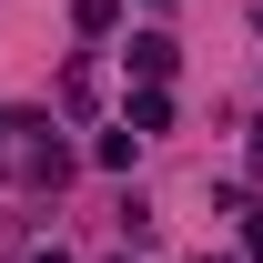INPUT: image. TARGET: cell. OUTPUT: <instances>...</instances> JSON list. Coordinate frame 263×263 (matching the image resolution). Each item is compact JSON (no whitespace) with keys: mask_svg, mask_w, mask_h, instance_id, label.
Here are the masks:
<instances>
[{"mask_svg":"<svg viewBox=\"0 0 263 263\" xmlns=\"http://www.w3.org/2000/svg\"><path fill=\"white\" fill-rule=\"evenodd\" d=\"M132 71H142V81H162V71H172V41H162V31H142V41H132Z\"/></svg>","mask_w":263,"mask_h":263,"instance_id":"1","label":"cell"},{"mask_svg":"<svg viewBox=\"0 0 263 263\" xmlns=\"http://www.w3.org/2000/svg\"><path fill=\"white\" fill-rule=\"evenodd\" d=\"M162 122H172V101H162V91H142V101H132V122H122V132L142 142V132H162Z\"/></svg>","mask_w":263,"mask_h":263,"instance_id":"2","label":"cell"},{"mask_svg":"<svg viewBox=\"0 0 263 263\" xmlns=\"http://www.w3.org/2000/svg\"><path fill=\"white\" fill-rule=\"evenodd\" d=\"M71 21H81V31H111V21H122V0H71Z\"/></svg>","mask_w":263,"mask_h":263,"instance_id":"3","label":"cell"},{"mask_svg":"<svg viewBox=\"0 0 263 263\" xmlns=\"http://www.w3.org/2000/svg\"><path fill=\"white\" fill-rule=\"evenodd\" d=\"M243 253H253V263H263V213H253V233H243Z\"/></svg>","mask_w":263,"mask_h":263,"instance_id":"4","label":"cell"},{"mask_svg":"<svg viewBox=\"0 0 263 263\" xmlns=\"http://www.w3.org/2000/svg\"><path fill=\"white\" fill-rule=\"evenodd\" d=\"M31 263H71V253H31Z\"/></svg>","mask_w":263,"mask_h":263,"instance_id":"5","label":"cell"},{"mask_svg":"<svg viewBox=\"0 0 263 263\" xmlns=\"http://www.w3.org/2000/svg\"><path fill=\"white\" fill-rule=\"evenodd\" d=\"M202 263H233V253H202Z\"/></svg>","mask_w":263,"mask_h":263,"instance_id":"6","label":"cell"}]
</instances>
